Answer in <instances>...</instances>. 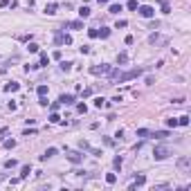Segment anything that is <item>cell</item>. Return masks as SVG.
<instances>
[{
    "label": "cell",
    "mask_w": 191,
    "mask_h": 191,
    "mask_svg": "<svg viewBox=\"0 0 191 191\" xmlns=\"http://www.w3.org/2000/svg\"><path fill=\"white\" fill-rule=\"evenodd\" d=\"M166 40H169V38H166V36H162V34H157V32L148 36V43H151V45H164Z\"/></svg>",
    "instance_id": "8992f818"
},
{
    "label": "cell",
    "mask_w": 191,
    "mask_h": 191,
    "mask_svg": "<svg viewBox=\"0 0 191 191\" xmlns=\"http://www.w3.org/2000/svg\"><path fill=\"white\" fill-rule=\"evenodd\" d=\"M47 90H50V88H47L45 83H40V86L36 88V92H38V97H45V95H47Z\"/></svg>",
    "instance_id": "ffe728a7"
},
{
    "label": "cell",
    "mask_w": 191,
    "mask_h": 191,
    "mask_svg": "<svg viewBox=\"0 0 191 191\" xmlns=\"http://www.w3.org/2000/svg\"><path fill=\"white\" fill-rule=\"evenodd\" d=\"M65 27H70V29H83V20H70V23L63 25V29H65Z\"/></svg>",
    "instance_id": "30bf717a"
},
{
    "label": "cell",
    "mask_w": 191,
    "mask_h": 191,
    "mask_svg": "<svg viewBox=\"0 0 191 191\" xmlns=\"http://www.w3.org/2000/svg\"><path fill=\"white\" fill-rule=\"evenodd\" d=\"M117 63H119V65H126V63H128V54H126V52H119V54H117Z\"/></svg>",
    "instance_id": "2e32d148"
},
{
    "label": "cell",
    "mask_w": 191,
    "mask_h": 191,
    "mask_svg": "<svg viewBox=\"0 0 191 191\" xmlns=\"http://www.w3.org/2000/svg\"><path fill=\"white\" fill-rule=\"evenodd\" d=\"M104 2H108V0H99V5H104Z\"/></svg>",
    "instance_id": "7bdbcfd3"
},
{
    "label": "cell",
    "mask_w": 191,
    "mask_h": 191,
    "mask_svg": "<svg viewBox=\"0 0 191 191\" xmlns=\"http://www.w3.org/2000/svg\"><path fill=\"white\" fill-rule=\"evenodd\" d=\"M110 36V29L108 27H101V29H97V38H108Z\"/></svg>",
    "instance_id": "9a60e30c"
},
{
    "label": "cell",
    "mask_w": 191,
    "mask_h": 191,
    "mask_svg": "<svg viewBox=\"0 0 191 191\" xmlns=\"http://www.w3.org/2000/svg\"><path fill=\"white\" fill-rule=\"evenodd\" d=\"M169 155H171V148H169V146H164V144H160V146H155V148H153V157H155L157 162H160V160H166Z\"/></svg>",
    "instance_id": "7a4b0ae2"
},
{
    "label": "cell",
    "mask_w": 191,
    "mask_h": 191,
    "mask_svg": "<svg viewBox=\"0 0 191 191\" xmlns=\"http://www.w3.org/2000/svg\"><path fill=\"white\" fill-rule=\"evenodd\" d=\"M7 108H9V110H16V108H18V104H16V101H9V104H7Z\"/></svg>",
    "instance_id": "8d00e7d4"
},
{
    "label": "cell",
    "mask_w": 191,
    "mask_h": 191,
    "mask_svg": "<svg viewBox=\"0 0 191 191\" xmlns=\"http://www.w3.org/2000/svg\"><path fill=\"white\" fill-rule=\"evenodd\" d=\"M81 54H90V45H83V47H81Z\"/></svg>",
    "instance_id": "f35d334b"
},
{
    "label": "cell",
    "mask_w": 191,
    "mask_h": 191,
    "mask_svg": "<svg viewBox=\"0 0 191 191\" xmlns=\"http://www.w3.org/2000/svg\"><path fill=\"white\" fill-rule=\"evenodd\" d=\"M7 5H11V0H0V9H2V7H7Z\"/></svg>",
    "instance_id": "b9f144b4"
},
{
    "label": "cell",
    "mask_w": 191,
    "mask_h": 191,
    "mask_svg": "<svg viewBox=\"0 0 191 191\" xmlns=\"http://www.w3.org/2000/svg\"><path fill=\"white\" fill-rule=\"evenodd\" d=\"M2 180H5V176H2V173H0V182H2Z\"/></svg>",
    "instance_id": "ee69618b"
},
{
    "label": "cell",
    "mask_w": 191,
    "mask_h": 191,
    "mask_svg": "<svg viewBox=\"0 0 191 191\" xmlns=\"http://www.w3.org/2000/svg\"><path fill=\"white\" fill-rule=\"evenodd\" d=\"M137 137H151V133L146 131V128H140V131H137Z\"/></svg>",
    "instance_id": "1f68e13d"
},
{
    "label": "cell",
    "mask_w": 191,
    "mask_h": 191,
    "mask_svg": "<svg viewBox=\"0 0 191 191\" xmlns=\"http://www.w3.org/2000/svg\"><path fill=\"white\" fill-rule=\"evenodd\" d=\"M178 126H189V117H187V115L178 117Z\"/></svg>",
    "instance_id": "cb8c5ba5"
},
{
    "label": "cell",
    "mask_w": 191,
    "mask_h": 191,
    "mask_svg": "<svg viewBox=\"0 0 191 191\" xmlns=\"http://www.w3.org/2000/svg\"><path fill=\"white\" fill-rule=\"evenodd\" d=\"M16 146V140H5V148H14Z\"/></svg>",
    "instance_id": "e575fe53"
},
{
    "label": "cell",
    "mask_w": 191,
    "mask_h": 191,
    "mask_svg": "<svg viewBox=\"0 0 191 191\" xmlns=\"http://www.w3.org/2000/svg\"><path fill=\"white\" fill-rule=\"evenodd\" d=\"M178 169H180V171L191 169V157H180V160H178Z\"/></svg>",
    "instance_id": "ba28073f"
},
{
    "label": "cell",
    "mask_w": 191,
    "mask_h": 191,
    "mask_svg": "<svg viewBox=\"0 0 191 191\" xmlns=\"http://www.w3.org/2000/svg\"><path fill=\"white\" fill-rule=\"evenodd\" d=\"M126 25H128L126 20H117V25H115V27H117V29H119V27H126Z\"/></svg>",
    "instance_id": "ab89813d"
},
{
    "label": "cell",
    "mask_w": 191,
    "mask_h": 191,
    "mask_svg": "<svg viewBox=\"0 0 191 191\" xmlns=\"http://www.w3.org/2000/svg\"><path fill=\"white\" fill-rule=\"evenodd\" d=\"M137 14H140L142 18H153V16H155V9H153L151 5H142V7H137Z\"/></svg>",
    "instance_id": "277c9868"
},
{
    "label": "cell",
    "mask_w": 191,
    "mask_h": 191,
    "mask_svg": "<svg viewBox=\"0 0 191 191\" xmlns=\"http://www.w3.org/2000/svg\"><path fill=\"white\" fill-rule=\"evenodd\" d=\"M76 110H79L81 115H86V112H88V106L86 104H76Z\"/></svg>",
    "instance_id": "f546056e"
},
{
    "label": "cell",
    "mask_w": 191,
    "mask_h": 191,
    "mask_svg": "<svg viewBox=\"0 0 191 191\" xmlns=\"http://www.w3.org/2000/svg\"><path fill=\"white\" fill-rule=\"evenodd\" d=\"M56 153H59V151H56L54 146H52V148H47V151H45V153H43V155H40V160H47V157H54V155H56Z\"/></svg>",
    "instance_id": "e0dca14e"
},
{
    "label": "cell",
    "mask_w": 191,
    "mask_h": 191,
    "mask_svg": "<svg viewBox=\"0 0 191 191\" xmlns=\"http://www.w3.org/2000/svg\"><path fill=\"white\" fill-rule=\"evenodd\" d=\"M45 65H50V56L43 52V54H40V59H38V68H45Z\"/></svg>",
    "instance_id": "5bb4252c"
},
{
    "label": "cell",
    "mask_w": 191,
    "mask_h": 191,
    "mask_svg": "<svg viewBox=\"0 0 191 191\" xmlns=\"http://www.w3.org/2000/svg\"><path fill=\"white\" fill-rule=\"evenodd\" d=\"M50 121H52V124H59V121H61V117H59V112H56V110H52V115H50Z\"/></svg>",
    "instance_id": "d4e9b609"
},
{
    "label": "cell",
    "mask_w": 191,
    "mask_h": 191,
    "mask_svg": "<svg viewBox=\"0 0 191 191\" xmlns=\"http://www.w3.org/2000/svg\"><path fill=\"white\" fill-rule=\"evenodd\" d=\"M56 9H59V5H56V2H47V5H45V14H47V16H54Z\"/></svg>",
    "instance_id": "7c38bea8"
},
{
    "label": "cell",
    "mask_w": 191,
    "mask_h": 191,
    "mask_svg": "<svg viewBox=\"0 0 191 191\" xmlns=\"http://www.w3.org/2000/svg\"><path fill=\"white\" fill-rule=\"evenodd\" d=\"M108 11H110V14H119V11H121V5H110V9H108Z\"/></svg>",
    "instance_id": "d6a6232c"
},
{
    "label": "cell",
    "mask_w": 191,
    "mask_h": 191,
    "mask_svg": "<svg viewBox=\"0 0 191 191\" xmlns=\"http://www.w3.org/2000/svg\"><path fill=\"white\" fill-rule=\"evenodd\" d=\"M18 90H20V83H16V81L5 83V92H18Z\"/></svg>",
    "instance_id": "8fae6325"
},
{
    "label": "cell",
    "mask_w": 191,
    "mask_h": 191,
    "mask_svg": "<svg viewBox=\"0 0 191 191\" xmlns=\"http://www.w3.org/2000/svg\"><path fill=\"white\" fill-rule=\"evenodd\" d=\"M144 182H146V178H144V176H137L135 180H133V184H131V191H135L137 187H142V184H144Z\"/></svg>",
    "instance_id": "4fadbf2b"
},
{
    "label": "cell",
    "mask_w": 191,
    "mask_h": 191,
    "mask_svg": "<svg viewBox=\"0 0 191 191\" xmlns=\"http://www.w3.org/2000/svg\"><path fill=\"white\" fill-rule=\"evenodd\" d=\"M106 182H108V184H115V182H117V176H115V173H108V176H106Z\"/></svg>",
    "instance_id": "4316f807"
},
{
    "label": "cell",
    "mask_w": 191,
    "mask_h": 191,
    "mask_svg": "<svg viewBox=\"0 0 191 191\" xmlns=\"http://www.w3.org/2000/svg\"><path fill=\"white\" fill-rule=\"evenodd\" d=\"M65 155H68V160H70L72 164H81V162H83V153L81 151H68Z\"/></svg>",
    "instance_id": "5b68a950"
},
{
    "label": "cell",
    "mask_w": 191,
    "mask_h": 191,
    "mask_svg": "<svg viewBox=\"0 0 191 191\" xmlns=\"http://www.w3.org/2000/svg\"><path fill=\"white\" fill-rule=\"evenodd\" d=\"M38 104L40 106H47V97H38Z\"/></svg>",
    "instance_id": "60d3db41"
},
{
    "label": "cell",
    "mask_w": 191,
    "mask_h": 191,
    "mask_svg": "<svg viewBox=\"0 0 191 191\" xmlns=\"http://www.w3.org/2000/svg\"><path fill=\"white\" fill-rule=\"evenodd\" d=\"M16 164H18V162H16L14 157H11V160H7V162H5V169H14Z\"/></svg>",
    "instance_id": "4dcf8cb0"
},
{
    "label": "cell",
    "mask_w": 191,
    "mask_h": 191,
    "mask_svg": "<svg viewBox=\"0 0 191 191\" xmlns=\"http://www.w3.org/2000/svg\"><path fill=\"white\" fill-rule=\"evenodd\" d=\"M54 40H56V45H72V36L70 34H61L59 32Z\"/></svg>",
    "instance_id": "52a82bcc"
},
{
    "label": "cell",
    "mask_w": 191,
    "mask_h": 191,
    "mask_svg": "<svg viewBox=\"0 0 191 191\" xmlns=\"http://www.w3.org/2000/svg\"><path fill=\"white\" fill-rule=\"evenodd\" d=\"M110 70H112V65H108V63H99V65H92V68H90V72H92L95 76L110 74Z\"/></svg>",
    "instance_id": "3957f363"
},
{
    "label": "cell",
    "mask_w": 191,
    "mask_h": 191,
    "mask_svg": "<svg viewBox=\"0 0 191 191\" xmlns=\"http://www.w3.org/2000/svg\"><path fill=\"white\" fill-rule=\"evenodd\" d=\"M59 101H61V106H72L76 99H74V95H61Z\"/></svg>",
    "instance_id": "9c48e42d"
},
{
    "label": "cell",
    "mask_w": 191,
    "mask_h": 191,
    "mask_svg": "<svg viewBox=\"0 0 191 191\" xmlns=\"http://www.w3.org/2000/svg\"><path fill=\"white\" fill-rule=\"evenodd\" d=\"M27 50H29V52H38V45H36V43H29V45H27Z\"/></svg>",
    "instance_id": "d590c367"
},
{
    "label": "cell",
    "mask_w": 191,
    "mask_h": 191,
    "mask_svg": "<svg viewBox=\"0 0 191 191\" xmlns=\"http://www.w3.org/2000/svg\"><path fill=\"white\" fill-rule=\"evenodd\" d=\"M61 70H63V72H70L72 70V63H70V61H61Z\"/></svg>",
    "instance_id": "603a6c76"
},
{
    "label": "cell",
    "mask_w": 191,
    "mask_h": 191,
    "mask_svg": "<svg viewBox=\"0 0 191 191\" xmlns=\"http://www.w3.org/2000/svg\"><path fill=\"white\" fill-rule=\"evenodd\" d=\"M29 173H32V166L29 164H25L23 169H20V178H29Z\"/></svg>",
    "instance_id": "d6986e66"
},
{
    "label": "cell",
    "mask_w": 191,
    "mask_h": 191,
    "mask_svg": "<svg viewBox=\"0 0 191 191\" xmlns=\"http://www.w3.org/2000/svg\"><path fill=\"white\" fill-rule=\"evenodd\" d=\"M166 126H169V128H176V126H178V117H171V119H166Z\"/></svg>",
    "instance_id": "f1b7e54d"
},
{
    "label": "cell",
    "mask_w": 191,
    "mask_h": 191,
    "mask_svg": "<svg viewBox=\"0 0 191 191\" xmlns=\"http://www.w3.org/2000/svg\"><path fill=\"white\" fill-rule=\"evenodd\" d=\"M88 36H90V38H97V29H95V27H92V29H88Z\"/></svg>",
    "instance_id": "74e56055"
},
{
    "label": "cell",
    "mask_w": 191,
    "mask_h": 191,
    "mask_svg": "<svg viewBox=\"0 0 191 191\" xmlns=\"http://www.w3.org/2000/svg\"><path fill=\"white\" fill-rule=\"evenodd\" d=\"M126 7H128L131 11H137V7H140V5H137V0H128V5H126Z\"/></svg>",
    "instance_id": "83f0119b"
},
{
    "label": "cell",
    "mask_w": 191,
    "mask_h": 191,
    "mask_svg": "<svg viewBox=\"0 0 191 191\" xmlns=\"http://www.w3.org/2000/svg\"><path fill=\"white\" fill-rule=\"evenodd\" d=\"M151 137H157V140H164V137H169V133H166V131H155V133H151Z\"/></svg>",
    "instance_id": "44dd1931"
},
{
    "label": "cell",
    "mask_w": 191,
    "mask_h": 191,
    "mask_svg": "<svg viewBox=\"0 0 191 191\" xmlns=\"http://www.w3.org/2000/svg\"><path fill=\"white\" fill-rule=\"evenodd\" d=\"M140 74H144V68H133L128 72H119V70H110V81L112 83H124V81L137 79Z\"/></svg>",
    "instance_id": "6da1fadb"
},
{
    "label": "cell",
    "mask_w": 191,
    "mask_h": 191,
    "mask_svg": "<svg viewBox=\"0 0 191 191\" xmlns=\"http://www.w3.org/2000/svg\"><path fill=\"white\" fill-rule=\"evenodd\" d=\"M79 16H81V18H90V7L81 5V9H79Z\"/></svg>",
    "instance_id": "ac0fdd59"
},
{
    "label": "cell",
    "mask_w": 191,
    "mask_h": 191,
    "mask_svg": "<svg viewBox=\"0 0 191 191\" xmlns=\"http://www.w3.org/2000/svg\"><path fill=\"white\" fill-rule=\"evenodd\" d=\"M121 164H124V160H121V155H117L115 160H112V166H115L117 171H119V169H121Z\"/></svg>",
    "instance_id": "7402d4cb"
},
{
    "label": "cell",
    "mask_w": 191,
    "mask_h": 191,
    "mask_svg": "<svg viewBox=\"0 0 191 191\" xmlns=\"http://www.w3.org/2000/svg\"><path fill=\"white\" fill-rule=\"evenodd\" d=\"M162 14H171V5L166 0H162Z\"/></svg>",
    "instance_id": "484cf974"
},
{
    "label": "cell",
    "mask_w": 191,
    "mask_h": 191,
    "mask_svg": "<svg viewBox=\"0 0 191 191\" xmlns=\"http://www.w3.org/2000/svg\"><path fill=\"white\" fill-rule=\"evenodd\" d=\"M95 106H97V108H104V106H106V99H101V97H99V99H95Z\"/></svg>",
    "instance_id": "836d02e7"
}]
</instances>
